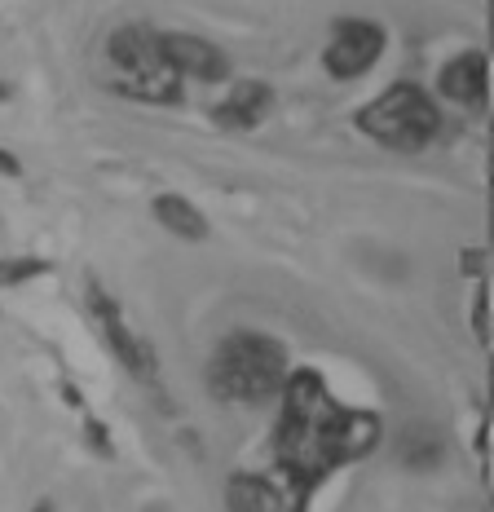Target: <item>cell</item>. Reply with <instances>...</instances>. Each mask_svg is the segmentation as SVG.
<instances>
[{
    "label": "cell",
    "mask_w": 494,
    "mask_h": 512,
    "mask_svg": "<svg viewBox=\"0 0 494 512\" xmlns=\"http://www.w3.org/2000/svg\"><path fill=\"white\" fill-rule=\"evenodd\" d=\"M278 398L283 407L274 429V464L309 490H318L336 468L362 460L380 442L375 415L340 407L318 371H287Z\"/></svg>",
    "instance_id": "cell-1"
},
{
    "label": "cell",
    "mask_w": 494,
    "mask_h": 512,
    "mask_svg": "<svg viewBox=\"0 0 494 512\" xmlns=\"http://www.w3.org/2000/svg\"><path fill=\"white\" fill-rule=\"evenodd\" d=\"M287 380V349L274 336L234 332L208 362V389L221 402H270Z\"/></svg>",
    "instance_id": "cell-2"
},
{
    "label": "cell",
    "mask_w": 494,
    "mask_h": 512,
    "mask_svg": "<svg viewBox=\"0 0 494 512\" xmlns=\"http://www.w3.org/2000/svg\"><path fill=\"white\" fill-rule=\"evenodd\" d=\"M106 62H111V89L128 102L177 106L181 80L164 62V40L150 23H124L106 36Z\"/></svg>",
    "instance_id": "cell-3"
},
{
    "label": "cell",
    "mask_w": 494,
    "mask_h": 512,
    "mask_svg": "<svg viewBox=\"0 0 494 512\" xmlns=\"http://www.w3.org/2000/svg\"><path fill=\"white\" fill-rule=\"evenodd\" d=\"M358 133L397 155H420L442 133V111L420 84H393L358 111Z\"/></svg>",
    "instance_id": "cell-4"
},
{
    "label": "cell",
    "mask_w": 494,
    "mask_h": 512,
    "mask_svg": "<svg viewBox=\"0 0 494 512\" xmlns=\"http://www.w3.org/2000/svg\"><path fill=\"white\" fill-rule=\"evenodd\" d=\"M309 490L283 468L270 473H234L225 482V512H309Z\"/></svg>",
    "instance_id": "cell-5"
},
{
    "label": "cell",
    "mask_w": 494,
    "mask_h": 512,
    "mask_svg": "<svg viewBox=\"0 0 494 512\" xmlns=\"http://www.w3.org/2000/svg\"><path fill=\"white\" fill-rule=\"evenodd\" d=\"M384 45H389V36H384L380 23H371V18H340L327 49H322V67H327L331 80H358L380 62Z\"/></svg>",
    "instance_id": "cell-6"
},
{
    "label": "cell",
    "mask_w": 494,
    "mask_h": 512,
    "mask_svg": "<svg viewBox=\"0 0 494 512\" xmlns=\"http://www.w3.org/2000/svg\"><path fill=\"white\" fill-rule=\"evenodd\" d=\"M164 40V62L168 71L186 84V80H199V84H225L230 80V58L221 53V45L195 36V31H159Z\"/></svg>",
    "instance_id": "cell-7"
},
{
    "label": "cell",
    "mask_w": 494,
    "mask_h": 512,
    "mask_svg": "<svg viewBox=\"0 0 494 512\" xmlns=\"http://www.w3.org/2000/svg\"><path fill=\"white\" fill-rule=\"evenodd\" d=\"M89 296H93V314H98L102 332H106V340H111L115 358L124 362V371H128V376H137V380H155V354H150V349L142 345V340H137L133 332H128V323H124L120 305H115V301L102 292L98 283L89 287Z\"/></svg>",
    "instance_id": "cell-8"
},
{
    "label": "cell",
    "mask_w": 494,
    "mask_h": 512,
    "mask_svg": "<svg viewBox=\"0 0 494 512\" xmlns=\"http://www.w3.org/2000/svg\"><path fill=\"white\" fill-rule=\"evenodd\" d=\"M437 93L455 106H468V111H481L490 93V67L481 49H464L437 71Z\"/></svg>",
    "instance_id": "cell-9"
},
{
    "label": "cell",
    "mask_w": 494,
    "mask_h": 512,
    "mask_svg": "<svg viewBox=\"0 0 494 512\" xmlns=\"http://www.w3.org/2000/svg\"><path fill=\"white\" fill-rule=\"evenodd\" d=\"M274 106V89L265 80H239L230 93L217 102V111H212V120H217L225 133H247V128H256L270 115Z\"/></svg>",
    "instance_id": "cell-10"
},
{
    "label": "cell",
    "mask_w": 494,
    "mask_h": 512,
    "mask_svg": "<svg viewBox=\"0 0 494 512\" xmlns=\"http://www.w3.org/2000/svg\"><path fill=\"white\" fill-rule=\"evenodd\" d=\"M150 212H155V221L164 226L168 234H177V239H190V243H199V239H208V217L190 204V199H181V195H159L155 204H150Z\"/></svg>",
    "instance_id": "cell-11"
},
{
    "label": "cell",
    "mask_w": 494,
    "mask_h": 512,
    "mask_svg": "<svg viewBox=\"0 0 494 512\" xmlns=\"http://www.w3.org/2000/svg\"><path fill=\"white\" fill-rule=\"evenodd\" d=\"M49 265L45 261H31V256H23V261H0V283H23V279H36V274H45Z\"/></svg>",
    "instance_id": "cell-12"
},
{
    "label": "cell",
    "mask_w": 494,
    "mask_h": 512,
    "mask_svg": "<svg viewBox=\"0 0 494 512\" xmlns=\"http://www.w3.org/2000/svg\"><path fill=\"white\" fill-rule=\"evenodd\" d=\"M472 323H477V340H486V287H477V309H472Z\"/></svg>",
    "instance_id": "cell-13"
},
{
    "label": "cell",
    "mask_w": 494,
    "mask_h": 512,
    "mask_svg": "<svg viewBox=\"0 0 494 512\" xmlns=\"http://www.w3.org/2000/svg\"><path fill=\"white\" fill-rule=\"evenodd\" d=\"M0 173H5V177H18V173H23V164H18V159L9 155V151H0Z\"/></svg>",
    "instance_id": "cell-14"
},
{
    "label": "cell",
    "mask_w": 494,
    "mask_h": 512,
    "mask_svg": "<svg viewBox=\"0 0 494 512\" xmlns=\"http://www.w3.org/2000/svg\"><path fill=\"white\" fill-rule=\"evenodd\" d=\"M36 512H53V504H49V499H40V504H36Z\"/></svg>",
    "instance_id": "cell-15"
}]
</instances>
